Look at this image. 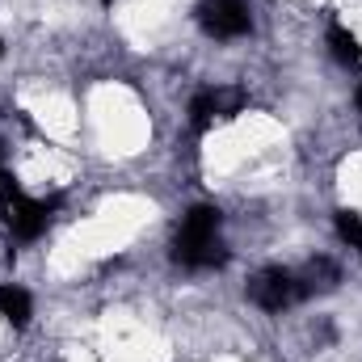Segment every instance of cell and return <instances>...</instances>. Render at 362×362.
I'll list each match as a JSON object with an SVG mask.
<instances>
[{"mask_svg": "<svg viewBox=\"0 0 362 362\" xmlns=\"http://www.w3.org/2000/svg\"><path fill=\"white\" fill-rule=\"evenodd\" d=\"M105 4H110V0H105Z\"/></svg>", "mask_w": 362, "mask_h": 362, "instance_id": "7c38bea8", "label": "cell"}, {"mask_svg": "<svg viewBox=\"0 0 362 362\" xmlns=\"http://www.w3.org/2000/svg\"><path fill=\"white\" fill-rule=\"evenodd\" d=\"M0 316H4L8 325L25 329V325H30V316H34V303H30V295H25L21 286L4 282V286H0Z\"/></svg>", "mask_w": 362, "mask_h": 362, "instance_id": "8992f818", "label": "cell"}, {"mask_svg": "<svg viewBox=\"0 0 362 362\" xmlns=\"http://www.w3.org/2000/svg\"><path fill=\"white\" fill-rule=\"evenodd\" d=\"M198 21L211 38H240L249 34V4L245 0H202L198 8Z\"/></svg>", "mask_w": 362, "mask_h": 362, "instance_id": "277c9868", "label": "cell"}, {"mask_svg": "<svg viewBox=\"0 0 362 362\" xmlns=\"http://www.w3.org/2000/svg\"><path fill=\"white\" fill-rule=\"evenodd\" d=\"M240 110H245V93L240 89H202V93H194V101H189V127L206 131L215 118H232Z\"/></svg>", "mask_w": 362, "mask_h": 362, "instance_id": "5b68a950", "label": "cell"}, {"mask_svg": "<svg viewBox=\"0 0 362 362\" xmlns=\"http://www.w3.org/2000/svg\"><path fill=\"white\" fill-rule=\"evenodd\" d=\"M337 236H341L350 249L362 253V215H354V211H337Z\"/></svg>", "mask_w": 362, "mask_h": 362, "instance_id": "ba28073f", "label": "cell"}, {"mask_svg": "<svg viewBox=\"0 0 362 362\" xmlns=\"http://www.w3.org/2000/svg\"><path fill=\"white\" fill-rule=\"evenodd\" d=\"M0 156H4V148H0ZM0 173H4V169H0Z\"/></svg>", "mask_w": 362, "mask_h": 362, "instance_id": "30bf717a", "label": "cell"}, {"mask_svg": "<svg viewBox=\"0 0 362 362\" xmlns=\"http://www.w3.org/2000/svg\"><path fill=\"white\" fill-rule=\"evenodd\" d=\"M358 110H362V85H358Z\"/></svg>", "mask_w": 362, "mask_h": 362, "instance_id": "9c48e42d", "label": "cell"}, {"mask_svg": "<svg viewBox=\"0 0 362 362\" xmlns=\"http://www.w3.org/2000/svg\"><path fill=\"white\" fill-rule=\"evenodd\" d=\"M51 211H55V202L30 198L8 173H0V219L8 223V232L17 240H38L51 223Z\"/></svg>", "mask_w": 362, "mask_h": 362, "instance_id": "7a4b0ae2", "label": "cell"}, {"mask_svg": "<svg viewBox=\"0 0 362 362\" xmlns=\"http://www.w3.org/2000/svg\"><path fill=\"white\" fill-rule=\"evenodd\" d=\"M0 51H4V47H0Z\"/></svg>", "mask_w": 362, "mask_h": 362, "instance_id": "8fae6325", "label": "cell"}, {"mask_svg": "<svg viewBox=\"0 0 362 362\" xmlns=\"http://www.w3.org/2000/svg\"><path fill=\"white\" fill-rule=\"evenodd\" d=\"M329 47H333V55H337L341 64H358L362 59V42L346 30V25H333V30H329Z\"/></svg>", "mask_w": 362, "mask_h": 362, "instance_id": "52a82bcc", "label": "cell"}, {"mask_svg": "<svg viewBox=\"0 0 362 362\" xmlns=\"http://www.w3.org/2000/svg\"><path fill=\"white\" fill-rule=\"evenodd\" d=\"M181 266L189 270H211V266H223V245H219V211L215 206H194L185 215L177 232V249H173Z\"/></svg>", "mask_w": 362, "mask_h": 362, "instance_id": "6da1fadb", "label": "cell"}, {"mask_svg": "<svg viewBox=\"0 0 362 362\" xmlns=\"http://www.w3.org/2000/svg\"><path fill=\"white\" fill-rule=\"evenodd\" d=\"M308 295V282L299 278V274L282 270V266H270V270L253 274V282H249V299L257 303V308H266V312H286L291 303H299Z\"/></svg>", "mask_w": 362, "mask_h": 362, "instance_id": "3957f363", "label": "cell"}]
</instances>
